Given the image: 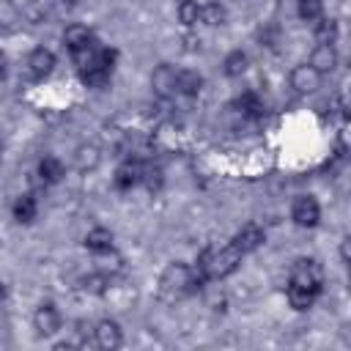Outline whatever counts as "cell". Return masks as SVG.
Masks as SVG:
<instances>
[{"mask_svg": "<svg viewBox=\"0 0 351 351\" xmlns=\"http://www.w3.org/2000/svg\"><path fill=\"white\" fill-rule=\"evenodd\" d=\"M236 112H239L241 118H261V115L266 112V107H263V101H261L258 93L247 90V93H241V96L236 99Z\"/></svg>", "mask_w": 351, "mask_h": 351, "instance_id": "obj_20", "label": "cell"}, {"mask_svg": "<svg viewBox=\"0 0 351 351\" xmlns=\"http://www.w3.org/2000/svg\"><path fill=\"white\" fill-rule=\"evenodd\" d=\"M318 74H329L337 69V49L335 44H315V49L310 52V60H307Z\"/></svg>", "mask_w": 351, "mask_h": 351, "instance_id": "obj_12", "label": "cell"}, {"mask_svg": "<svg viewBox=\"0 0 351 351\" xmlns=\"http://www.w3.org/2000/svg\"><path fill=\"white\" fill-rule=\"evenodd\" d=\"M263 239H266V233H263V228L258 225V222H247V225H241V230L230 239L239 250H241V255H247V252H252V250H258L261 244H263Z\"/></svg>", "mask_w": 351, "mask_h": 351, "instance_id": "obj_11", "label": "cell"}, {"mask_svg": "<svg viewBox=\"0 0 351 351\" xmlns=\"http://www.w3.org/2000/svg\"><path fill=\"white\" fill-rule=\"evenodd\" d=\"M3 74H5V55L0 52V77H3Z\"/></svg>", "mask_w": 351, "mask_h": 351, "instance_id": "obj_33", "label": "cell"}, {"mask_svg": "<svg viewBox=\"0 0 351 351\" xmlns=\"http://www.w3.org/2000/svg\"><path fill=\"white\" fill-rule=\"evenodd\" d=\"M22 19H27V22H33V25H38V22L44 19V5H41L38 0H30V3L22 8Z\"/></svg>", "mask_w": 351, "mask_h": 351, "instance_id": "obj_30", "label": "cell"}, {"mask_svg": "<svg viewBox=\"0 0 351 351\" xmlns=\"http://www.w3.org/2000/svg\"><path fill=\"white\" fill-rule=\"evenodd\" d=\"M176 14H178V22L184 27H195L200 22V3L197 0H181L178 8H176Z\"/></svg>", "mask_w": 351, "mask_h": 351, "instance_id": "obj_25", "label": "cell"}, {"mask_svg": "<svg viewBox=\"0 0 351 351\" xmlns=\"http://www.w3.org/2000/svg\"><path fill=\"white\" fill-rule=\"evenodd\" d=\"M90 41H93V33H90L88 25H80V22L66 25V30H63V44L69 47V52H77V49L88 47Z\"/></svg>", "mask_w": 351, "mask_h": 351, "instance_id": "obj_16", "label": "cell"}, {"mask_svg": "<svg viewBox=\"0 0 351 351\" xmlns=\"http://www.w3.org/2000/svg\"><path fill=\"white\" fill-rule=\"evenodd\" d=\"M55 69V52L47 49V47H36L30 55H27V71L36 77V80H44L49 77Z\"/></svg>", "mask_w": 351, "mask_h": 351, "instance_id": "obj_10", "label": "cell"}, {"mask_svg": "<svg viewBox=\"0 0 351 351\" xmlns=\"http://www.w3.org/2000/svg\"><path fill=\"white\" fill-rule=\"evenodd\" d=\"M340 258H343V263L351 261V239L348 236H343V241H340Z\"/></svg>", "mask_w": 351, "mask_h": 351, "instance_id": "obj_32", "label": "cell"}, {"mask_svg": "<svg viewBox=\"0 0 351 351\" xmlns=\"http://www.w3.org/2000/svg\"><path fill=\"white\" fill-rule=\"evenodd\" d=\"M288 82H291V88H293L296 93L310 96V93H315V90L321 88L324 74H318V71H315L310 63H299V66H293V69H291Z\"/></svg>", "mask_w": 351, "mask_h": 351, "instance_id": "obj_5", "label": "cell"}, {"mask_svg": "<svg viewBox=\"0 0 351 351\" xmlns=\"http://www.w3.org/2000/svg\"><path fill=\"white\" fill-rule=\"evenodd\" d=\"M140 178H143V162L129 156V159H123V162L115 167L112 186H115V189H121V192H126V189L137 186V184H140Z\"/></svg>", "mask_w": 351, "mask_h": 351, "instance_id": "obj_9", "label": "cell"}, {"mask_svg": "<svg viewBox=\"0 0 351 351\" xmlns=\"http://www.w3.org/2000/svg\"><path fill=\"white\" fill-rule=\"evenodd\" d=\"M0 165H3V154H0Z\"/></svg>", "mask_w": 351, "mask_h": 351, "instance_id": "obj_35", "label": "cell"}, {"mask_svg": "<svg viewBox=\"0 0 351 351\" xmlns=\"http://www.w3.org/2000/svg\"><path fill=\"white\" fill-rule=\"evenodd\" d=\"M101 299H107V302H110L112 307H118V310H126V307H132V302H134V291H132L126 282L110 280L107 288H104V293H101Z\"/></svg>", "mask_w": 351, "mask_h": 351, "instance_id": "obj_15", "label": "cell"}, {"mask_svg": "<svg viewBox=\"0 0 351 351\" xmlns=\"http://www.w3.org/2000/svg\"><path fill=\"white\" fill-rule=\"evenodd\" d=\"M288 304L293 307V310H299V313H304V310H310L313 304H315V299H318V293H313V291H307V288H299V285H291L288 282Z\"/></svg>", "mask_w": 351, "mask_h": 351, "instance_id": "obj_22", "label": "cell"}, {"mask_svg": "<svg viewBox=\"0 0 351 351\" xmlns=\"http://www.w3.org/2000/svg\"><path fill=\"white\" fill-rule=\"evenodd\" d=\"M225 19H228V11H225V5H222V3L211 0V3L200 5V22H203V25L217 27V25H225Z\"/></svg>", "mask_w": 351, "mask_h": 351, "instance_id": "obj_24", "label": "cell"}, {"mask_svg": "<svg viewBox=\"0 0 351 351\" xmlns=\"http://www.w3.org/2000/svg\"><path fill=\"white\" fill-rule=\"evenodd\" d=\"M110 280H112L110 274H104L101 269H96V271H90V274H85V277L80 280V288H82L85 293H90V296H101Z\"/></svg>", "mask_w": 351, "mask_h": 351, "instance_id": "obj_23", "label": "cell"}, {"mask_svg": "<svg viewBox=\"0 0 351 351\" xmlns=\"http://www.w3.org/2000/svg\"><path fill=\"white\" fill-rule=\"evenodd\" d=\"M184 49H186V52H197V49H200V38L192 36V33H186V36H184Z\"/></svg>", "mask_w": 351, "mask_h": 351, "instance_id": "obj_31", "label": "cell"}, {"mask_svg": "<svg viewBox=\"0 0 351 351\" xmlns=\"http://www.w3.org/2000/svg\"><path fill=\"white\" fill-rule=\"evenodd\" d=\"M176 80H178V69H173L170 63H159L154 71H151V88L159 99H173L178 96V88H176Z\"/></svg>", "mask_w": 351, "mask_h": 351, "instance_id": "obj_6", "label": "cell"}, {"mask_svg": "<svg viewBox=\"0 0 351 351\" xmlns=\"http://www.w3.org/2000/svg\"><path fill=\"white\" fill-rule=\"evenodd\" d=\"M11 214H14V219H16L19 225H30V222L36 219V214H38L36 197H33V195H19V197L11 203Z\"/></svg>", "mask_w": 351, "mask_h": 351, "instance_id": "obj_18", "label": "cell"}, {"mask_svg": "<svg viewBox=\"0 0 351 351\" xmlns=\"http://www.w3.org/2000/svg\"><path fill=\"white\" fill-rule=\"evenodd\" d=\"M93 340L101 351H115L121 343H123V335H121V326L115 318H101L96 326H93Z\"/></svg>", "mask_w": 351, "mask_h": 351, "instance_id": "obj_8", "label": "cell"}, {"mask_svg": "<svg viewBox=\"0 0 351 351\" xmlns=\"http://www.w3.org/2000/svg\"><path fill=\"white\" fill-rule=\"evenodd\" d=\"M140 184H145L151 192H156L159 186H162V167L159 165H145L143 162V178H140Z\"/></svg>", "mask_w": 351, "mask_h": 351, "instance_id": "obj_29", "label": "cell"}, {"mask_svg": "<svg viewBox=\"0 0 351 351\" xmlns=\"http://www.w3.org/2000/svg\"><path fill=\"white\" fill-rule=\"evenodd\" d=\"M3 299H5V285L0 282V302H3Z\"/></svg>", "mask_w": 351, "mask_h": 351, "instance_id": "obj_34", "label": "cell"}, {"mask_svg": "<svg viewBox=\"0 0 351 351\" xmlns=\"http://www.w3.org/2000/svg\"><path fill=\"white\" fill-rule=\"evenodd\" d=\"M296 11L304 22H318L324 16V0H299Z\"/></svg>", "mask_w": 351, "mask_h": 351, "instance_id": "obj_28", "label": "cell"}, {"mask_svg": "<svg viewBox=\"0 0 351 351\" xmlns=\"http://www.w3.org/2000/svg\"><path fill=\"white\" fill-rule=\"evenodd\" d=\"M22 22V11L14 0H0V30H11Z\"/></svg>", "mask_w": 351, "mask_h": 351, "instance_id": "obj_26", "label": "cell"}, {"mask_svg": "<svg viewBox=\"0 0 351 351\" xmlns=\"http://www.w3.org/2000/svg\"><path fill=\"white\" fill-rule=\"evenodd\" d=\"M85 247H88V252H93V255H104V252L115 250L112 230H107V228H101V225L90 228L88 236H85Z\"/></svg>", "mask_w": 351, "mask_h": 351, "instance_id": "obj_14", "label": "cell"}, {"mask_svg": "<svg viewBox=\"0 0 351 351\" xmlns=\"http://www.w3.org/2000/svg\"><path fill=\"white\" fill-rule=\"evenodd\" d=\"M288 282L307 288L313 293H321L324 291V266L315 258H299L288 269Z\"/></svg>", "mask_w": 351, "mask_h": 351, "instance_id": "obj_3", "label": "cell"}, {"mask_svg": "<svg viewBox=\"0 0 351 351\" xmlns=\"http://www.w3.org/2000/svg\"><path fill=\"white\" fill-rule=\"evenodd\" d=\"M247 66H250V58H247L244 49H233V52H228L225 60H222V71H225V77H230V80L241 77V74L247 71Z\"/></svg>", "mask_w": 351, "mask_h": 351, "instance_id": "obj_21", "label": "cell"}, {"mask_svg": "<svg viewBox=\"0 0 351 351\" xmlns=\"http://www.w3.org/2000/svg\"><path fill=\"white\" fill-rule=\"evenodd\" d=\"M60 326H63V318H60V313H58L55 304L47 302V304H38V307H36V313H33V329H36L41 337L58 335Z\"/></svg>", "mask_w": 351, "mask_h": 351, "instance_id": "obj_7", "label": "cell"}, {"mask_svg": "<svg viewBox=\"0 0 351 351\" xmlns=\"http://www.w3.org/2000/svg\"><path fill=\"white\" fill-rule=\"evenodd\" d=\"M241 250L233 244V241H228L225 247H206L200 255H197V266H195V271L206 280V282H217V280H225L228 274H233L236 269H239V263H241Z\"/></svg>", "mask_w": 351, "mask_h": 351, "instance_id": "obj_2", "label": "cell"}, {"mask_svg": "<svg viewBox=\"0 0 351 351\" xmlns=\"http://www.w3.org/2000/svg\"><path fill=\"white\" fill-rule=\"evenodd\" d=\"M315 25V41L318 44H335L337 41V22L335 19H318V22H313Z\"/></svg>", "mask_w": 351, "mask_h": 351, "instance_id": "obj_27", "label": "cell"}, {"mask_svg": "<svg viewBox=\"0 0 351 351\" xmlns=\"http://www.w3.org/2000/svg\"><path fill=\"white\" fill-rule=\"evenodd\" d=\"M101 165V148L96 143H82L74 151V167L80 173H93Z\"/></svg>", "mask_w": 351, "mask_h": 351, "instance_id": "obj_13", "label": "cell"}, {"mask_svg": "<svg viewBox=\"0 0 351 351\" xmlns=\"http://www.w3.org/2000/svg\"><path fill=\"white\" fill-rule=\"evenodd\" d=\"M206 285V280L195 271V266L184 263V261H173L162 269L159 282H156V296L165 304H176L186 296H192L195 291H200Z\"/></svg>", "mask_w": 351, "mask_h": 351, "instance_id": "obj_1", "label": "cell"}, {"mask_svg": "<svg viewBox=\"0 0 351 351\" xmlns=\"http://www.w3.org/2000/svg\"><path fill=\"white\" fill-rule=\"evenodd\" d=\"M176 88H178V96H197L203 90V77L195 69H181Z\"/></svg>", "mask_w": 351, "mask_h": 351, "instance_id": "obj_19", "label": "cell"}, {"mask_svg": "<svg viewBox=\"0 0 351 351\" xmlns=\"http://www.w3.org/2000/svg\"><path fill=\"white\" fill-rule=\"evenodd\" d=\"M291 219H293V225H299V228H315L318 219H321V206H318V200H315L313 195H299V197H293V203H291Z\"/></svg>", "mask_w": 351, "mask_h": 351, "instance_id": "obj_4", "label": "cell"}, {"mask_svg": "<svg viewBox=\"0 0 351 351\" xmlns=\"http://www.w3.org/2000/svg\"><path fill=\"white\" fill-rule=\"evenodd\" d=\"M36 176L41 178V184H58V181L66 176V165H63L58 156L47 154V156L38 162V167H36Z\"/></svg>", "mask_w": 351, "mask_h": 351, "instance_id": "obj_17", "label": "cell"}]
</instances>
